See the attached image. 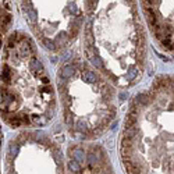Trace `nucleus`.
<instances>
[{
    "label": "nucleus",
    "mask_w": 174,
    "mask_h": 174,
    "mask_svg": "<svg viewBox=\"0 0 174 174\" xmlns=\"http://www.w3.org/2000/svg\"><path fill=\"white\" fill-rule=\"evenodd\" d=\"M144 10H145L146 18H148V21H149V24L155 28V27H156V21H158V18H156V16H155L153 10H152L150 7H148V4H145V6H144Z\"/></svg>",
    "instance_id": "1"
},
{
    "label": "nucleus",
    "mask_w": 174,
    "mask_h": 174,
    "mask_svg": "<svg viewBox=\"0 0 174 174\" xmlns=\"http://www.w3.org/2000/svg\"><path fill=\"white\" fill-rule=\"evenodd\" d=\"M25 7H27V16H28L29 21H31V22H35V21L38 20V13L32 8V6H31L29 1L28 3H25Z\"/></svg>",
    "instance_id": "2"
},
{
    "label": "nucleus",
    "mask_w": 174,
    "mask_h": 174,
    "mask_svg": "<svg viewBox=\"0 0 174 174\" xmlns=\"http://www.w3.org/2000/svg\"><path fill=\"white\" fill-rule=\"evenodd\" d=\"M74 71H75V68H74L73 65H70V64H67V65H64L63 68H61V73H60V75L63 78H70L71 75L74 74Z\"/></svg>",
    "instance_id": "3"
},
{
    "label": "nucleus",
    "mask_w": 174,
    "mask_h": 174,
    "mask_svg": "<svg viewBox=\"0 0 174 174\" xmlns=\"http://www.w3.org/2000/svg\"><path fill=\"white\" fill-rule=\"evenodd\" d=\"M73 156H74V160H77L78 163H82L84 160H85V152H84L81 148H77V149H74Z\"/></svg>",
    "instance_id": "4"
},
{
    "label": "nucleus",
    "mask_w": 174,
    "mask_h": 174,
    "mask_svg": "<svg viewBox=\"0 0 174 174\" xmlns=\"http://www.w3.org/2000/svg\"><path fill=\"white\" fill-rule=\"evenodd\" d=\"M82 78H84V81L89 82V84H93V82L96 81V75L93 74V71H89V70H85L82 73Z\"/></svg>",
    "instance_id": "5"
},
{
    "label": "nucleus",
    "mask_w": 174,
    "mask_h": 174,
    "mask_svg": "<svg viewBox=\"0 0 174 174\" xmlns=\"http://www.w3.org/2000/svg\"><path fill=\"white\" fill-rule=\"evenodd\" d=\"M91 63H92L95 67H97V68H100L102 65V59L99 57V54L96 53V50H93V54H91Z\"/></svg>",
    "instance_id": "6"
},
{
    "label": "nucleus",
    "mask_w": 174,
    "mask_h": 174,
    "mask_svg": "<svg viewBox=\"0 0 174 174\" xmlns=\"http://www.w3.org/2000/svg\"><path fill=\"white\" fill-rule=\"evenodd\" d=\"M29 67H31V71H32L33 74H36V71L39 73V71H42V70H43V65H42V64H41V61L36 60V59L31 61Z\"/></svg>",
    "instance_id": "7"
},
{
    "label": "nucleus",
    "mask_w": 174,
    "mask_h": 174,
    "mask_svg": "<svg viewBox=\"0 0 174 174\" xmlns=\"http://www.w3.org/2000/svg\"><path fill=\"white\" fill-rule=\"evenodd\" d=\"M68 169L73 171V173H81V166H80V163H78L77 160H70Z\"/></svg>",
    "instance_id": "8"
},
{
    "label": "nucleus",
    "mask_w": 174,
    "mask_h": 174,
    "mask_svg": "<svg viewBox=\"0 0 174 174\" xmlns=\"http://www.w3.org/2000/svg\"><path fill=\"white\" fill-rule=\"evenodd\" d=\"M135 135H137V128H135V126H134V127H128V128H126V130H124V137H126V138H131V139H134V138H135Z\"/></svg>",
    "instance_id": "9"
},
{
    "label": "nucleus",
    "mask_w": 174,
    "mask_h": 174,
    "mask_svg": "<svg viewBox=\"0 0 174 174\" xmlns=\"http://www.w3.org/2000/svg\"><path fill=\"white\" fill-rule=\"evenodd\" d=\"M135 100H137L138 105L146 106V105H148V102H149V99H148V96H146L145 93H139V95L137 96V99H135Z\"/></svg>",
    "instance_id": "10"
},
{
    "label": "nucleus",
    "mask_w": 174,
    "mask_h": 174,
    "mask_svg": "<svg viewBox=\"0 0 174 174\" xmlns=\"http://www.w3.org/2000/svg\"><path fill=\"white\" fill-rule=\"evenodd\" d=\"M1 80L4 82L10 81V68H8L7 65H3V68H1Z\"/></svg>",
    "instance_id": "11"
},
{
    "label": "nucleus",
    "mask_w": 174,
    "mask_h": 174,
    "mask_svg": "<svg viewBox=\"0 0 174 174\" xmlns=\"http://www.w3.org/2000/svg\"><path fill=\"white\" fill-rule=\"evenodd\" d=\"M162 43L166 46L167 49H173V39H171V36L170 35H166L164 38H162Z\"/></svg>",
    "instance_id": "12"
},
{
    "label": "nucleus",
    "mask_w": 174,
    "mask_h": 174,
    "mask_svg": "<svg viewBox=\"0 0 174 174\" xmlns=\"http://www.w3.org/2000/svg\"><path fill=\"white\" fill-rule=\"evenodd\" d=\"M33 123L35 124H38V126H43V124H46V121H48L49 118L45 116V117H39V116H33Z\"/></svg>",
    "instance_id": "13"
},
{
    "label": "nucleus",
    "mask_w": 174,
    "mask_h": 174,
    "mask_svg": "<svg viewBox=\"0 0 174 174\" xmlns=\"http://www.w3.org/2000/svg\"><path fill=\"white\" fill-rule=\"evenodd\" d=\"M43 45H45V48L48 49V50H56L57 46L54 42L52 41H49V39H43Z\"/></svg>",
    "instance_id": "14"
},
{
    "label": "nucleus",
    "mask_w": 174,
    "mask_h": 174,
    "mask_svg": "<svg viewBox=\"0 0 174 174\" xmlns=\"http://www.w3.org/2000/svg\"><path fill=\"white\" fill-rule=\"evenodd\" d=\"M131 146H132V139H131V138L123 137V139H121V148H130V149H131Z\"/></svg>",
    "instance_id": "15"
},
{
    "label": "nucleus",
    "mask_w": 174,
    "mask_h": 174,
    "mask_svg": "<svg viewBox=\"0 0 174 174\" xmlns=\"http://www.w3.org/2000/svg\"><path fill=\"white\" fill-rule=\"evenodd\" d=\"M35 135H36V139H38L39 142H42V144H49L46 134H43V132H41V131H39V132H36Z\"/></svg>",
    "instance_id": "16"
},
{
    "label": "nucleus",
    "mask_w": 174,
    "mask_h": 174,
    "mask_svg": "<svg viewBox=\"0 0 174 174\" xmlns=\"http://www.w3.org/2000/svg\"><path fill=\"white\" fill-rule=\"evenodd\" d=\"M67 41H68V39H67V33H65V32H61L60 35L57 36V43L60 45V46H63V45H64Z\"/></svg>",
    "instance_id": "17"
},
{
    "label": "nucleus",
    "mask_w": 174,
    "mask_h": 174,
    "mask_svg": "<svg viewBox=\"0 0 174 174\" xmlns=\"http://www.w3.org/2000/svg\"><path fill=\"white\" fill-rule=\"evenodd\" d=\"M10 124H11L13 127H20L21 124H22V121H21V117H20V116H14V117L10 120Z\"/></svg>",
    "instance_id": "18"
},
{
    "label": "nucleus",
    "mask_w": 174,
    "mask_h": 174,
    "mask_svg": "<svg viewBox=\"0 0 174 174\" xmlns=\"http://www.w3.org/2000/svg\"><path fill=\"white\" fill-rule=\"evenodd\" d=\"M137 74H138V71H137V68H131L128 73H127V80L128 81H132L134 78L137 77Z\"/></svg>",
    "instance_id": "19"
},
{
    "label": "nucleus",
    "mask_w": 174,
    "mask_h": 174,
    "mask_svg": "<svg viewBox=\"0 0 174 174\" xmlns=\"http://www.w3.org/2000/svg\"><path fill=\"white\" fill-rule=\"evenodd\" d=\"M10 153H11V156H17V153H18V145L10 144Z\"/></svg>",
    "instance_id": "20"
},
{
    "label": "nucleus",
    "mask_w": 174,
    "mask_h": 174,
    "mask_svg": "<svg viewBox=\"0 0 174 174\" xmlns=\"http://www.w3.org/2000/svg\"><path fill=\"white\" fill-rule=\"evenodd\" d=\"M88 160H89V163H91V164H93V163H96L97 156H96V155H93V152H91V153L88 155Z\"/></svg>",
    "instance_id": "21"
},
{
    "label": "nucleus",
    "mask_w": 174,
    "mask_h": 174,
    "mask_svg": "<svg viewBox=\"0 0 174 174\" xmlns=\"http://www.w3.org/2000/svg\"><path fill=\"white\" fill-rule=\"evenodd\" d=\"M77 131H82V132H86V128H85V124L81 121L77 123Z\"/></svg>",
    "instance_id": "22"
},
{
    "label": "nucleus",
    "mask_w": 174,
    "mask_h": 174,
    "mask_svg": "<svg viewBox=\"0 0 174 174\" xmlns=\"http://www.w3.org/2000/svg\"><path fill=\"white\" fill-rule=\"evenodd\" d=\"M28 53H29V49H28V46H25V41H24V46L21 48V54L22 56H27Z\"/></svg>",
    "instance_id": "23"
},
{
    "label": "nucleus",
    "mask_w": 174,
    "mask_h": 174,
    "mask_svg": "<svg viewBox=\"0 0 174 174\" xmlns=\"http://www.w3.org/2000/svg\"><path fill=\"white\" fill-rule=\"evenodd\" d=\"M68 8H70V11L73 13V14H77V6H75V4H70Z\"/></svg>",
    "instance_id": "24"
},
{
    "label": "nucleus",
    "mask_w": 174,
    "mask_h": 174,
    "mask_svg": "<svg viewBox=\"0 0 174 174\" xmlns=\"http://www.w3.org/2000/svg\"><path fill=\"white\" fill-rule=\"evenodd\" d=\"M42 81H43V84H49V78L48 77H43V78H42Z\"/></svg>",
    "instance_id": "25"
},
{
    "label": "nucleus",
    "mask_w": 174,
    "mask_h": 174,
    "mask_svg": "<svg viewBox=\"0 0 174 174\" xmlns=\"http://www.w3.org/2000/svg\"><path fill=\"white\" fill-rule=\"evenodd\" d=\"M127 96H128V95H126V92H123L121 95H120V97H121V99H126Z\"/></svg>",
    "instance_id": "26"
}]
</instances>
